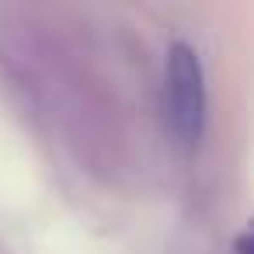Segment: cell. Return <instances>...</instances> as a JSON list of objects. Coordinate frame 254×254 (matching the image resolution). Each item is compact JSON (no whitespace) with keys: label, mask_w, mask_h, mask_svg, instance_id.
Listing matches in <instances>:
<instances>
[{"label":"cell","mask_w":254,"mask_h":254,"mask_svg":"<svg viewBox=\"0 0 254 254\" xmlns=\"http://www.w3.org/2000/svg\"><path fill=\"white\" fill-rule=\"evenodd\" d=\"M167 122L185 146H195L205 122V73L202 60L188 42L167 49Z\"/></svg>","instance_id":"1"},{"label":"cell","mask_w":254,"mask_h":254,"mask_svg":"<svg viewBox=\"0 0 254 254\" xmlns=\"http://www.w3.org/2000/svg\"><path fill=\"white\" fill-rule=\"evenodd\" d=\"M233 251H237V254H251V233H240V237L233 240Z\"/></svg>","instance_id":"2"}]
</instances>
